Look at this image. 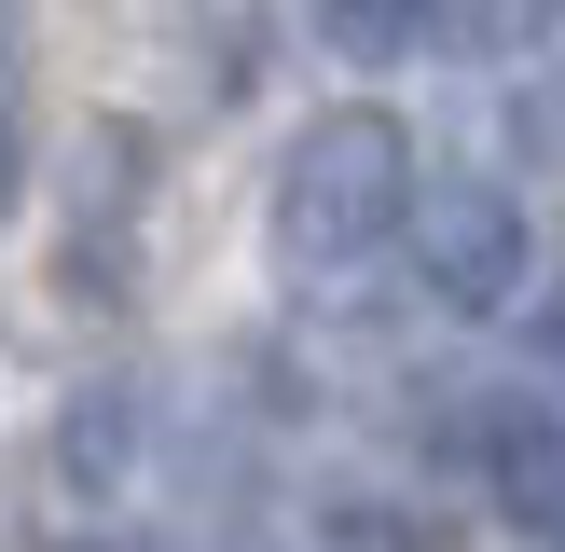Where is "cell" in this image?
<instances>
[{
    "mask_svg": "<svg viewBox=\"0 0 565 552\" xmlns=\"http://www.w3.org/2000/svg\"><path fill=\"white\" fill-rule=\"evenodd\" d=\"M138 428H152V401H138V386H83V401L55 414V484H70V497H125Z\"/></svg>",
    "mask_w": 565,
    "mask_h": 552,
    "instance_id": "cell-4",
    "label": "cell"
},
{
    "mask_svg": "<svg viewBox=\"0 0 565 552\" xmlns=\"http://www.w3.org/2000/svg\"><path fill=\"white\" fill-rule=\"evenodd\" d=\"M55 552H166V539H138V524H70Z\"/></svg>",
    "mask_w": 565,
    "mask_h": 552,
    "instance_id": "cell-8",
    "label": "cell"
},
{
    "mask_svg": "<svg viewBox=\"0 0 565 552\" xmlns=\"http://www.w3.org/2000/svg\"><path fill=\"white\" fill-rule=\"evenodd\" d=\"M331 552H441V524L428 511H401V497H331Z\"/></svg>",
    "mask_w": 565,
    "mask_h": 552,
    "instance_id": "cell-6",
    "label": "cell"
},
{
    "mask_svg": "<svg viewBox=\"0 0 565 552\" xmlns=\"http://www.w3.org/2000/svg\"><path fill=\"white\" fill-rule=\"evenodd\" d=\"M469 456H483V484H497L511 524H552L565 539V414L552 401H483L469 414Z\"/></svg>",
    "mask_w": 565,
    "mask_h": 552,
    "instance_id": "cell-3",
    "label": "cell"
},
{
    "mask_svg": "<svg viewBox=\"0 0 565 552\" xmlns=\"http://www.w3.org/2000/svg\"><path fill=\"white\" fill-rule=\"evenodd\" d=\"M401 208H414L401 110H318V125L276 152V248H290V263H359Z\"/></svg>",
    "mask_w": 565,
    "mask_h": 552,
    "instance_id": "cell-1",
    "label": "cell"
},
{
    "mask_svg": "<svg viewBox=\"0 0 565 552\" xmlns=\"http://www.w3.org/2000/svg\"><path fill=\"white\" fill-rule=\"evenodd\" d=\"M14 193H28V125L0 110V221H14Z\"/></svg>",
    "mask_w": 565,
    "mask_h": 552,
    "instance_id": "cell-7",
    "label": "cell"
},
{
    "mask_svg": "<svg viewBox=\"0 0 565 552\" xmlns=\"http://www.w3.org/2000/svg\"><path fill=\"white\" fill-rule=\"evenodd\" d=\"M0 14H14V0H0Z\"/></svg>",
    "mask_w": 565,
    "mask_h": 552,
    "instance_id": "cell-10",
    "label": "cell"
},
{
    "mask_svg": "<svg viewBox=\"0 0 565 552\" xmlns=\"http://www.w3.org/2000/svg\"><path fill=\"white\" fill-rule=\"evenodd\" d=\"M539 346H552V359H565V304H552V318H539Z\"/></svg>",
    "mask_w": 565,
    "mask_h": 552,
    "instance_id": "cell-9",
    "label": "cell"
},
{
    "mask_svg": "<svg viewBox=\"0 0 565 552\" xmlns=\"http://www.w3.org/2000/svg\"><path fill=\"white\" fill-rule=\"evenodd\" d=\"M303 14H318V42H331V55L386 70V55H414V42H428V14H441V0H303Z\"/></svg>",
    "mask_w": 565,
    "mask_h": 552,
    "instance_id": "cell-5",
    "label": "cell"
},
{
    "mask_svg": "<svg viewBox=\"0 0 565 552\" xmlns=\"http://www.w3.org/2000/svg\"><path fill=\"white\" fill-rule=\"evenodd\" d=\"M401 235H414L428 304H456V318H497V304L524 290V263H539V235H524V193H511V180H414Z\"/></svg>",
    "mask_w": 565,
    "mask_h": 552,
    "instance_id": "cell-2",
    "label": "cell"
}]
</instances>
